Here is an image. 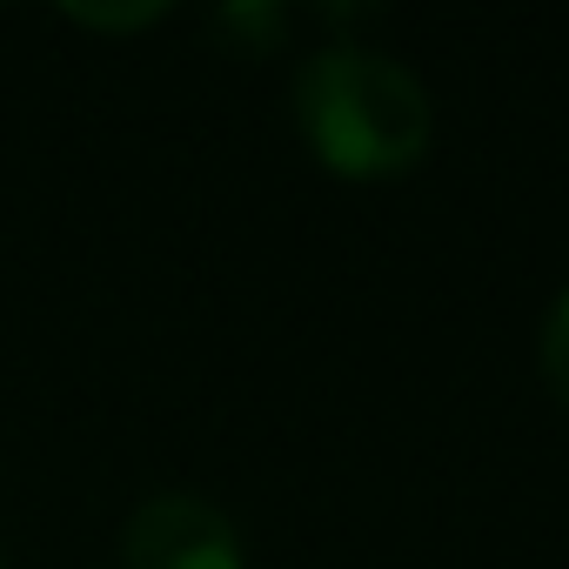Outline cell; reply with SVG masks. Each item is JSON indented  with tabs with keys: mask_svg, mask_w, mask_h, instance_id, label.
I'll list each match as a JSON object with an SVG mask.
<instances>
[{
	"mask_svg": "<svg viewBox=\"0 0 569 569\" xmlns=\"http://www.w3.org/2000/svg\"><path fill=\"white\" fill-rule=\"evenodd\" d=\"M296 121H302L316 161L342 181L409 174L436 141L429 88L402 61H389L362 41H329L322 54L302 61Z\"/></svg>",
	"mask_w": 569,
	"mask_h": 569,
	"instance_id": "1",
	"label": "cell"
},
{
	"mask_svg": "<svg viewBox=\"0 0 569 569\" xmlns=\"http://www.w3.org/2000/svg\"><path fill=\"white\" fill-rule=\"evenodd\" d=\"M121 569H248V556H241L234 522L214 502H201L188 489H168V496H148L128 516Z\"/></svg>",
	"mask_w": 569,
	"mask_h": 569,
	"instance_id": "2",
	"label": "cell"
},
{
	"mask_svg": "<svg viewBox=\"0 0 569 569\" xmlns=\"http://www.w3.org/2000/svg\"><path fill=\"white\" fill-rule=\"evenodd\" d=\"M214 34L241 54H274L289 41V8H274V0H241V8H221L214 14Z\"/></svg>",
	"mask_w": 569,
	"mask_h": 569,
	"instance_id": "3",
	"label": "cell"
},
{
	"mask_svg": "<svg viewBox=\"0 0 569 569\" xmlns=\"http://www.w3.org/2000/svg\"><path fill=\"white\" fill-rule=\"evenodd\" d=\"M536 362H542V382H549V396L569 409V289L556 296V309H549V322H542Z\"/></svg>",
	"mask_w": 569,
	"mask_h": 569,
	"instance_id": "4",
	"label": "cell"
},
{
	"mask_svg": "<svg viewBox=\"0 0 569 569\" xmlns=\"http://www.w3.org/2000/svg\"><path fill=\"white\" fill-rule=\"evenodd\" d=\"M161 14H168L161 0H148V8H68V21H81V28H108V34L148 28V21H161Z\"/></svg>",
	"mask_w": 569,
	"mask_h": 569,
	"instance_id": "5",
	"label": "cell"
},
{
	"mask_svg": "<svg viewBox=\"0 0 569 569\" xmlns=\"http://www.w3.org/2000/svg\"><path fill=\"white\" fill-rule=\"evenodd\" d=\"M0 569H8V562H0Z\"/></svg>",
	"mask_w": 569,
	"mask_h": 569,
	"instance_id": "6",
	"label": "cell"
}]
</instances>
